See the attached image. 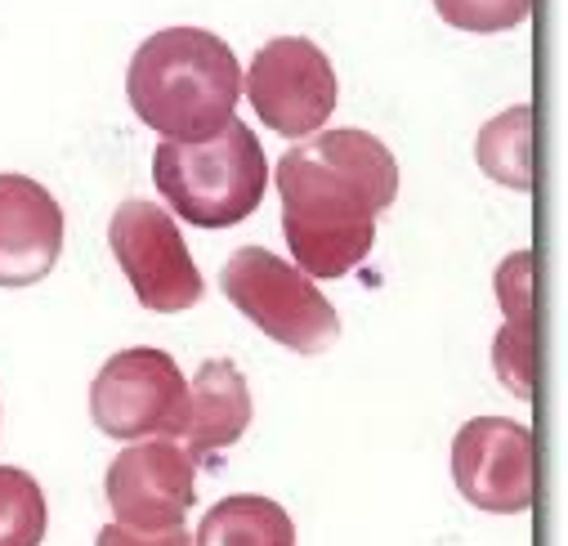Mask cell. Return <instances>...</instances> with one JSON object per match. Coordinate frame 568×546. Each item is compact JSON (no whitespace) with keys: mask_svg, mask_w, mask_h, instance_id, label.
<instances>
[{"mask_svg":"<svg viewBox=\"0 0 568 546\" xmlns=\"http://www.w3.org/2000/svg\"><path fill=\"white\" fill-rule=\"evenodd\" d=\"M134 117L171 144H202L233 121L242 68L206 28H166L134 50L125 72Z\"/></svg>","mask_w":568,"mask_h":546,"instance_id":"2","label":"cell"},{"mask_svg":"<svg viewBox=\"0 0 568 546\" xmlns=\"http://www.w3.org/2000/svg\"><path fill=\"white\" fill-rule=\"evenodd\" d=\"M45 528L50 510L41 484L19 466H0V546H41Z\"/></svg>","mask_w":568,"mask_h":546,"instance_id":"14","label":"cell"},{"mask_svg":"<svg viewBox=\"0 0 568 546\" xmlns=\"http://www.w3.org/2000/svg\"><path fill=\"white\" fill-rule=\"evenodd\" d=\"M251 426V390L233 358H211L189 381V413H184V453L211 457L233 448Z\"/></svg>","mask_w":568,"mask_h":546,"instance_id":"11","label":"cell"},{"mask_svg":"<svg viewBox=\"0 0 568 546\" xmlns=\"http://www.w3.org/2000/svg\"><path fill=\"white\" fill-rule=\"evenodd\" d=\"M435 10L457 32H510L528 19L532 0H435Z\"/></svg>","mask_w":568,"mask_h":546,"instance_id":"16","label":"cell"},{"mask_svg":"<svg viewBox=\"0 0 568 546\" xmlns=\"http://www.w3.org/2000/svg\"><path fill=\"white\" fill-rule=\"evenodd\" d=\"M197 546H296V524L277 502L237 493L206 510Z\"/></svg>","mask_w":568,"mask_h":546,"instance_id":"12","label":"cell"},{"mask_svg":"<svg viewBox=\"0 0 568 546\" xmlns=\"http://www.w3.org/2000/svg\"><path fill=\"white\" fill-rule=\"evenodd\" d=\"M108 242L112 255L121 264V273L130 279L134 301L153 310V314H184L202 301L206 283L184 246V233L175 224V215L158 202L130 198L112 211L108 224Z\"/></svg>","mask_w":568,"mask_h":546,"instance_id":"6","label":"cell"},{"mask_svg":"<svg viewBox=\"0 0 568 546\" xmlns=\"http://www.w3.org/2000/svg\"><path fill=\"white\" fill-rule=\"evenodd\" d=\"M220 287L242 318L292 354H327L341 341V314L327 305L318 283L264 246L233 251Z\"/></svg>","mask_w":568,"mask_h":546,"instance_id":"4","label":"cell"},{"mask_svg":"<svg viewBox=\"0 0 568 546\" xmlns=\"http://www.w3.org/2000/svg\"><path fill=\"white\" fill-rule=\"evenodd\" d=\"M532 108L519 103L501 117H493L479 134V166L488 180L506 189H528L532 184Z\"/></svg>","mask_w":568,"mask_h":546,"instance_id":"13","label":"cell"},{"mask_svg":"<svg viewBox=\"0 0 568 546\" xmlns=\"http://www.w3.org/2000/svg\"><path fill=\"white\" fill-rule=\"evenodd\" d=\"M189 381L166 350L139 345L112 354L90 385V417L108 439H180Z\"/></svg>","mask_w":568,"mask_h":546,"instance_id":"5","label":"cell"},{"mask_svg":"<svg viewBox=\"0 0 568 546\" xmlns=\"http://www.w3.org/2000/svg\"><path fill=\"white\" fill-rule=\"evenodd\" d=\"M153 184L184 224L233 229L255 215L268 189V162L255 130L233 117L202 144L162 140L153 153Z\"/></svg>","mask_w":568,"mask_h":546,"instance_id":"3","label":"cell"},{"mask_svg":"<svg viewBox=\"0 0 568 546\" xmlns=\"http://www.w3.org/2000/svg\"><path fill=\"white\" fill-rule=\"evenodd\" d=\"M457 493L493 515L532 506V431L510 417H475L453 439Z\"/></svg>","mask_w":568,"mask_h":546,"instance_id":"9","label":"cell"},{"mask_svg":"<svg viewBox=\"0 0 568 546\" xmlns=\"http://www.w3.org/2000/svg\"><path fill=\"white\" fill-rule=\"evenodd\" d=\"M94 546H193L189 542V528H166V533H130L121 524H108L99 533Z\"/></svg>","mask_w":568,"mask_h":546,"instance_id":"17","label":"cell"},{"mask_svg":"<svg viewBox=\"0 0 568 546\" xmlns=\"http://www.w3.org/2000/svg\"><path fill=\"white\" fill-rule=\"evenodd\" d=\"M242 94L273 134L305 140V134L327 125L341 90L332 59L310 37H277L251 59L242 77Z\"/></svg>","mask_w":568,"mask_h":546,"instance_id":"7","label":"cell"},{"mask_svg":"<svg viewBox=\"0 0 568 546\" xmlns=\"http://www.w3.org/2000/svg\"><path fill=\"white\" fill-rule=\"evenodd\" d=\"M282 233L310 279H345L376 246V220L398 198V162L376 134L345 125L277 158Z\"/></svg>","mask_w":568,"mask_h":546,"instance_id":"1","label":"cell"},{"mask_svg":"<svg viewBox=\"0 0 568 546\" xmlns=\"http://www.w3.org/2000/svg\"><path fill=\"white\" fill-rule=\"evenodd\" d=\"M497 376L519 398H532V305H506V327L497 332Z\"/></svg>","mask_w":568,"mask_h":546,"instance_id":"15","label":"cell"},{"mask_svg":"<svg viewBox=\"0 0 568 546\" xmlns=\"http://www.w3.org/2000/svg\"><path fill=\"white\" fill-rule=\"evenodd\" d=\"M63 255V206L32 175H0V287H37Z\"/></svg>","mask_w":568,"mask_h":546,"instance_id":"10","label":"cell"},{"mask_svg":"<svg viewBox=\"0 0 568 546\" xmlns=\"http://www.w3.org/2000/svg\"><path fill=\"white\" fill-rule=\"evenodd\" d=\"M112 519L130 533L184 528L197 502V471L175 439H134L121 448L103 479Z\"/></svg>","mask_w":568,"mask_h":546,"instance_id":"8","label":"cell"}]
</instances>
